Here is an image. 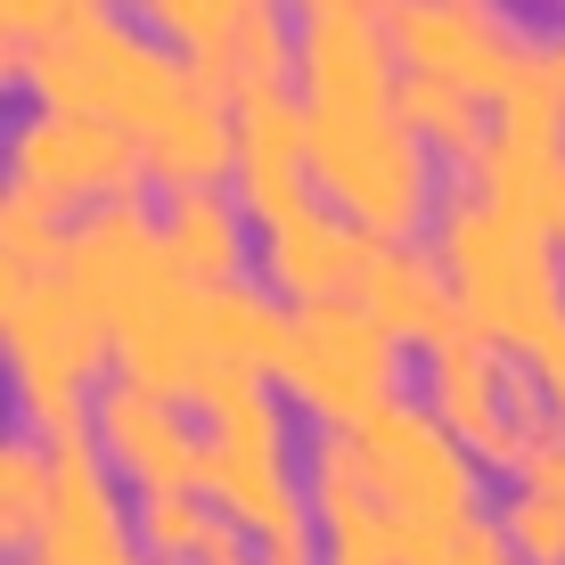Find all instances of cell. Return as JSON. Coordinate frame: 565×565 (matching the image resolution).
I'll use <instances>...</instances> for the list:
<instances>
[{
  "label": "cell",
  "instance_id": "6da1fadb",
  "mask_svg": "<svg viewBox=\"0 0 565 565\" xmlns=\"http://www.w3.org/2000/svg\"><path fill=\"white\" fill-rule=\"evenodd\" d=\"M9 83H25V99L50 107V115H99V124L131 131L140 148L213 90L181 50L131 33L99 0L74 9L57 33H42L25 57H9Z\"/></svg>",
  "mask_w": 565,
  "mask_h": 565
},
{
  "label": "cell",
  "instance_id": "7a4b0ae2",
  "mask_svg": "<svg viewBox=\"0 0 565 565\" xmlns=\"http://www.w3.org/2000/svg\"><path fill=\"white\" fill-rule=\"evenodd\" d=\"M435 255L451 270L467 328H483L509 353H541V337L565 328V255L550 230L516 222L476 181L435 205Z\"/></svg>",
  "mask_w": 565,
  "mask_h": 565
},
{
  "label": "cell",
  "instance_id": "3957f363",
  "mask_svg": "<svg viewBox=\"0 0 565 565\" xmlns=\"http://www.w3.org/2000/svg\"><path fill=\"white\" fill-rule=\"evenodd\" d=\"M0 344L17 377V418L33 443L66 451L99 426V369L115 361V328L74 296L66 279H0Z\"/></svg>",
  "mask_w": 565,
  "mask_h": 565
},
{
  "label": "cell",
  "instance_id": "277c9868",
  "mask_svg": "<svg viewBox=\"0 0 565 565\" xmlns=\"http://www.w3.org/2000/svg\"><path fill=\"white\" fill-rule=\"evenodd\" d=\"M311 189L385 246H411V230L435 222V205H443L435 148L402 124V107L311 115Z\"/></svg>",
  "mask_w": 565,
  "mask_h": 565
},
{
  "label": "cell",
  "instance_id": "5b68a950",
  "mask_svg": "<svg viewBox=\"0 0 565 565\" xmlns=\"http://www.w3.org/2000/svg\"><path fill=\"white\" fill-rule=\"evenodd\" d=\"M57 279L115 328V344L181 328L189 311H198V279H189V270L172 263V246H164V213H148L140 198L83 213V222L66 230Z\"/></svg>",
  "mask_w": 565,
  "mask_h": 565
},
{
  "label": "cell",
  "instance_id": "8992f818",
  "mask_svg": "<svg viewBox=\"0 0 565 565\" xmlns=\"http://www.w3.org/2000/svg\"><path fill=\"white\" fill-rule=\"evenodd\" d=\"M279 385L303 402L320 426L353 435L385 402H402V337L377 328L361 303H303L279 353Z\"/></svg>",
  "mask_w": 565,
  "mask_h": 565
},
{
  "label": "cell",
  "instance_id": "52a82bcc",
  "mask_svg": "<svg viewBox=\"0 0 565 565\" xmlns=\"http://www.w3.org/2000/svg\"><path fill=\"white\" fill-rule=\"evenodd\" d=\"M353 443L394 524H411V533H467L476 524V451L426 402L411 394L385 402L377 418L353 426Z\"/></svg>",
  "mask_w": 565,
  "mask_h": 565
},
{
  "label": "cell",
  "instance_id": "ba28073f",
  "mask_svg": "<svg viewBox=\"0 0 565 565\" xmlns=\"http://www.w3.org/2000/svg\"><path fill=\"white\" fill-rule=\"evenodd\" d=\"M140 181H156L148 156L131 131L99 124V115H17L9 124V189H25V198H42L50 213H99V205H124L140 198Z\"/></svg>",
  "mask_w": 565,
  "mask_h": 565
},
{
  "label": "cell",
  "instance_id": "9c48e42d",
  "mask_svg": "<svg viewBox=\"0 0 565 565\" xmlns=\"http://www.w3.org/2000/svg\"><path fill=\"white\" fill-rule=\"evenodd\" d=\"M385 33H394L402 74L459 83V90H476L483 107H500L509 83L541 57V42L500 0H385Z\"/></svg>",
  "mask_w": 565,
  "mask_h": 565
},
{
  "label": "cell",
  "instance_id": "30bf717a",
  "mask_svg": "<svg viewBox=\"0 0 565 565\" xmlns=\"http://www.w3.org/2000/svg\"><path fill=\"white\" fill-rule=\"evenodd\" d=\"M516 385H524V369L509 361V344H492L483 328H459V337H443L435 353H426V411L492 467L524 459Z\"/></svg>",
  "mask_w": 565,
  "mask_h": 565
},
{
  "label": "cell",
  "instance_id": "8fae6325",
  "mask_svg": "<svg viewBox=\"0 0 565 565\" xmlns=\"http://www.w3.org/2000/svg\"><path fill=\"white\" fill-rule=\"evenodd\" d=\"M25 565H156L140 524L124 516V492H115V467L99 451V435L57 451V509H50Z\"/></svg>",
  "mask_w": 565,
  "mask_h": 565
},
{
  "label": "cell",
  "instance_id": "7c38bea8",
  "mask_svg": "<svg viewBox=\"0 0 565 565\" xmlns=\"http://www.w3.org/2000/svg\"><path fill=\"white\" fill-rule=\"evenodd\" d=\"M385 238H369V230L353 222V213H337L328 198H303L296 213H279V222L263 230V270L279 296L303 303H353L369 263H377Z\"/></svg>",
  "mask_w": 565,
  "mask_h": 565
},
{
  "label": "cell",
  "instance_id": "4fadbf2b",
  "mask_svg": "<svg viewBox=\"0 0 565 565\" xmlns=\"http://www.w3.org/2000/svg\"><path fill=\"white\" fill-rule=\"evenodd\" d=\"M99 451L107 467L131 483V492H189L198 483V459H205V435L181 418L172 394H148L131 377H107L99 385Z\"/></svg>",
  "mask_w": 565,
  "mask_h": 565
},
{
  "label": "cell",
  "instance_id": "5bb4252c",
  "mask_svg": "<svg viewBox=\"0 0 565 565\" xmlns=\"http://www.w3.org/2000/svg\"><path fill=\"white\" fill-rule=\"evenodd\" d=\"M238 205L255 213L270 230L279 213H296L303 198H320L311 189V107L303 90H246L238 99Z\"/></svg>",
  "mask_w": 565,
  "mask_h": 565
},
{
  "label": "cell",
  "instance_id": "9a60e30c",
  "mask_svg": "<svg viewBox=\"0 0 565 565\" xmlns=\"http://www.w3.org/2000/svg\"><path fill=\"white\" fill-rule=\"evenodd\" d=\"M353 303L377 328H394L402 344H426V353L467 328V303H459V287H451V270H443L435 246H377V263H369Z\"/></svg>",
  "mask_w": 565,
  "mask_h": 565
},
{
  "label": "cell",
  "instance_id": "2e32d148",
  "mask_svg": "<svg viewBox=\"0 0 565 565\" xmlns=\"http://www.w3.org/2000/svg\"><path fill=\"white\" fill-rule=\"evenodd\" d=\"M198 492H213L230 524H246V533H263V541L320 524V516H311V492H296V476H287V451H246V443L205 435Z\"/></svg>",
  "mask_w": 565,
  "mask_h": 565
},
{
  "label": "cell",
  "instance_id": "e0dca14e",
  "mask_svg": "<svg viewBox=\"0 0 565 565\" xmlns=\"http://www.w3.org/2000/svg\"><path fill=\"white\" fill-rule=\"evenodd\" d=\"M287 328H296V311H279V296H270V287H255V279L198 287V369L279 377Z\"/></svg>",
  "mask_w": 565,
  "mask_h": 565
},
{
  "label": "cell",
  "instance_id": "ac0fdd59",
  "mask_svg": "<svg viewBox=\"0 0 565 565\" xmlns=\"http://www.w3.org/2000/svg\"><path fill=\"white\" fill-rule=\"evenodd\" d=\"M246 222L255 213L230 189H181V198H164V246L198 287H222L246 270Z\"/></svg>",
  "mask_w": 565,
  "mask_h": 565
},
{
  "label": "cell",
  "instance_id": "d6986e66",
  "mask_svg": "<svg viewBox=\"0 0 565 565\" xmlns=\"http://www.w3.org/2000/svg\"><path fill=\"white\" fill-rule=\"evenodd\" d=\"M394 107H402V124L418 131L435 156H451V164L476 172V156L483 140H492V115H483L476 90H459V83H435V74H402V90H394Z\"/></svg>",
  "mask_w": 565,
  "mask_h": 565
},
{
  "label": "cell",
  "instance_id": "ffe728a7",
  "mask_svg": "<svg viewBox=\"0 0 565 565\" xmlns=\"http://www.w3.org/2000/svg\"><path fill=\"white\" fill-rule=\"evenodd\" d=\"M50 509H57V451L33 435H9L0 443V541H9V557L17 550L33 557Z\"/></svg>",
  "mask_w": 565,
  "mask_h": 565
},
{
  "label": "cell",
  "instance_id": "44dd1931",
  "mask_svg": "<svg viewBox=\"0 0 565 565\" xmlns=\"http://www.w3.org/2000/svg\"><path fill=\"white\" fill-rule=\"evenodd\" d=\"M66 213H50L25 189H0V279H50L66 263Z\"/></svg>",
  "mask_w": 565,
  "mask_h": 565
},
{
  "label": "cell",
  "instance_id": "7402d4cb",
  "mask_svg": "<svg viewBox=\"0 0 565 565\" xmlns=\"http://www.w3.org/2000/svg\"><path fill=\"white\" fill-rule=\"evenodd\" d=\"M213 516H222V509H213L198 483H189V492H140V500H131V524H140V541H148L156 565H198Z\"/></svg>",
  "mask_w": 565,
  "mask_h": 565
},
{
  "label": "cell",
  "instance_id": "603a6c76",
  "mask_svg": "<svg viewBox=\"0 0 565 565\" xmlns=\"http://www.w3.org/2000/svg\"><path fill=\"white\" fill-rule=\"evenodd\" d=\"M500 533H509L516 565H565V500L509 492V509H500Z\"/></svg>",
  "mask_w": 565,
  "mask_h": 565
},
{
  "label": "cell",
  "instance_id": "cb8c5ba5",
  "mask_svg": "<svg viewBox=\"0 0 565 565\" xmlns=\"http://www.w3.org/2000/svg\"><path fill=\"white\" fill-rule=\"evenodd\" d=\"M213 435L222 443H246V451H287V411L270 385H246V394H230L222 411H205Z\"/></svg>",
  "mask_w": 565,
  "mask_h": 565
},
{
  "label": "cell",
  "instance_id": "d4e9b609",
  "mask_svg": "<svg viewBox=\"0 0 565 565\" xmlns=\"http://www.w3.org/2000/svg\"><path fill=\"white\" fill-rule=\"evenodd\" d=\"M74 9H90V0H0V33H9V42H0V66H9V57H25L42 33H57Z\"/></svg>",
  "mask_w": 565,
  "mask_h": 565
},
{
  "label": "cell",
  "instance_id": "484cf974",
  "mask_svg": "<svg viewBox=\"0 0 565 565\" xmlns=\"http://www.w3.org/2000/svg\"><path fill=\"white\" fill-rule=\"evenodd\" d=\"M451 565H516L509 533H500V516H476V524H467L459 550H451Z\"/></svg>",
  "mask_w": 565,
  "mask_h": 565
},
{
  "label": "cell",
  "instance_id": "4316f807",
  "mask_svg": "<svg viewBox=\"0 0 565 565\" xmlns=\"http://www.w3.org/2000/svg\"><path fill=\"white\" fill-rule=\"evenodd\" d=\"M533 361V377H541V394H550V411L565 418V328H550L541 337V353H524Z\"/></svg>",
  "mask_w": 565,
  "mask_h": 565
},
{
  "label": "cell",
  "instance_id": "83f0119b",
  "mask_svg": "<svg viewBox=\"0 0 565 565\" xmlns=\"http://www.w3.org/2000/svg\"><path fill=\"white\" fill-rule=\"evenodd\" d=\"M541 57H550V83H557V99H565V25L541 33Z\"/></svg>",
  "mask_w": 565,
  "mask_h": 565
},
{
  "label": "cell",
  "instance_id": "f1b7e54d",
  "mask_svg": "<svg viewBox=\"0 0 565 565\" xmlns=\"http://www.w3.org/2000/svg\"><path fill=\"white\" fill-rule=\"evenodd\" d=\"M328 565H385V557H328Z\"/></svg>",
  "mask_w": 565,
  "mask_h": 565
},
{
  "label": "cell",
  "instance_id": "f546056e",
  "mask_svg": "<svg viewBox=\"0 0 565 565\" xmlns=\"http://www.w3.org/2000/svg\"><path fill=\"white\" fill-rule=\"evenodd\" d=\"M238 565H263V557H238Z\"/></svg>",
  "mask_w": 565,
  "mask_h": 565
},
{
  "label": "cell",
  "instance_id": "4dcf8cb0",
  "mask_svg": "<svg viewBox=\"0 0 565 565\" xmlns=\"http://www.w3.org/2000/svg\"><path fill=\"white\" fill-rule=\"evenodd\" d=\"M9 565H17V557H9Z\"/></svg>",
  "mask_w": 565,
  "mask_h": 565
}]
</instances>
